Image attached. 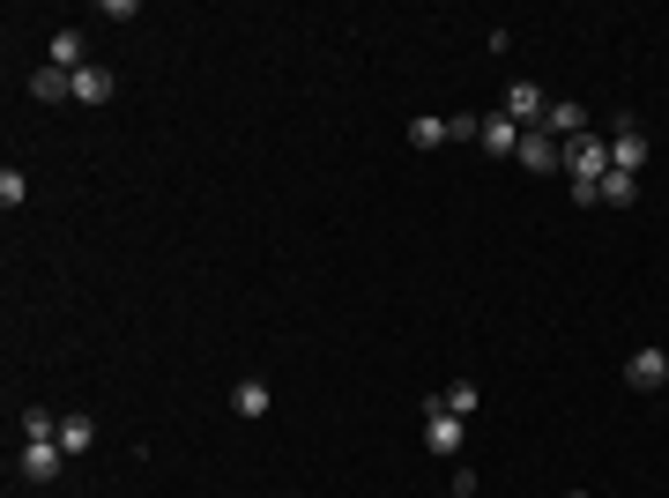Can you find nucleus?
Returning <instances> with one entry per match:
<instances>
[{"instance_id": "1", "label": "nucleus", "mask_w": 669, "mask_h": 498, "mask_svg": "<svg viewBox=\"0 0 669 498\" xmlns=\"http://www.w3.org/2000/svg\"><path fill=\"white\" fill-rule=\"evenodd\" d=\"M565 171H573V186H603V171H610V134H573V142H565Z\"/></svg>"}, {"instance_id": "2", "label": "nucleus", "mask_w": 669, "mask_h": 498, "mask_svg": "<svg viewBox=\"0 0 669 498\" xmlns=\"http://www.w3.org/2000/svg\"><path fill=\"white\" fill-rule=\"evenodd\" d=\"M424 447H431L439 461H454L461 447H469V424H461L454 410H431V402H424Z\"/></svg>"}, {"instance_id": "3", "label": "nucleus", "mask_w": 669, "mask_h": 498, "mask_svg": "<svg viewBox=\"0 0 669 498\" xmlns=\"http://www.w3.org/2000/svg\"><path fill=\"white\" fill-rule=\"evenodd\" d=\"M15 469H23V484H52V476L68 469V447H60V439H23Z\"/></svg>"}, {"instance_id": "4", "label": "nucleus", "mask_w": 669, "mask_h": 498, "mask_svg": "<svg viewBox=\"0 0 669 498\" xmlns=\"http://www.w3.org/2000/svg\"><path fill=\"white\" fill-rule=\"evenodd\" d=\"M499 112L521 126V134H528V126H544V112H550L544 83H506V105H499Z\"/></svg>"}, {"instance_id": "5", "label": "nucleus", "mask_w": 669, "mask_h": 498, "mask_svg": "<svg viewBox=\"0 0 669 498\" xmlns=\"http://www.w3.org/2000/svg\"><path fill=\"white\" fill-rule=\"evenodd\" d=\"M45 68L83 75V68H89V38H83V31H52V45H45Z\"/></svg>"}, {"instance_id": "6", "label": "nucleus", "mask_w": 669, "mask_h": 498, "mask_svg": "<svg viewBox=\"0 0 669 498\" xmlns=\"http://www.w3.org/2000/svg\"><path fill=\"white\" fill-rule=\"evenodd\" d=\"M521 165L528 171H558L565 165V142H558L550 126H528V134H521Z\"/></svg>"}, {"instance_id": "7", "label": "nucleus", "mask_w": 669, "mask_h": 498, "mask_svg": "<svg viewBox=\"0 0 669 498\" xmlns=\"http://www.w3.org/2000/svg\"><path fill=\"white\" fill-rule=\"evenodd\" d=\"M610 171H632V179L647 171V134H640L632 120H618V142H610Z\"/></svg>"}, {"instance_id": "8", "label": "nucleus", "mask_w": 669, "mask_h": 498, "mask_svg": "<svg viewBox=\"0 0 669 498\" xmlns=\"http://www.w3.org/2000/svg\"><path fill=\"white\" fill-rule=\"evenodd\" d=\"M625 379H632V387H669V350H655V342H647V350H632Z\"/></svg>"}, {"instance_id": "9", "label": "nucleus", "mask_w": 669, "mask_h": 498, "mask_svg": "<svg viewBox=\"0 0 669 498\" xmlns=\"http://www.w3.org/2000/svg\"><path fill=\"white\" fill-rule=\"evenodd\" d=\"M544 126L558 134V142H573V134H587V105H581V97H550Z\"/></svg>"}, {"instance_id": "10", "label": "nucleus", "mask_w": 669, "mask_h": 498, "mask_svg": "<svg viewBox=\"0 0 669 498\" xmlns=\"http://www.w3.org/2000/svg\"><path fill=\"white\" fill-rule=\"evenodd\" d=\"M112 89H120V75H112V68H97V60H89L83 75H75V105H112Z\"/></svg>"}, {"instance_id": "11", "label": "nucleus", "mask_w": 669, "mask_h": 498, "mask_svg": "<svg viewBox=\"0 0 669 498\" xmlns=\"http://www.w3.org/2000/svg\"><path fill=\"white\" fill-rule=\"evenodd\" d=\"M60 447H68V461H83L89 447H97V416H83V410L60 416Z\"/></svg>"}, {"instance_id": "12", "label": "nucleus", "mask_w": 669, "mask_h": 498, "mask_svg": "<svg viewBox=\"0 0 669 498\" xmlns=\"http://www.w3.org/2000/svg\"><path fill=\"white\" fill-rule=\"evenodd\" d=\"M476 142H484L491 157H521V126L506 120V112H491V120H484V134H476Z\"/></svg>"}, {"instance_id": "13", "label": "nucleus", "mask_w": 669, "mask_h": 498, "mask_svg": "<svg viewBox=\"0 0 669 498\" xmlns=\"http://www.w3.org/2000/svg\"><path fill=\"white\" fill-rule=\"evenodd\" d=\"M231 410H239V416H268V410H276L268 379H239V387H231Z\"/></svg>"}, {"instance_id": "14", "label": "nucleus", "mask_w": 669, "mask_h": 498, "mask_svg": "<svg viewBox=\"0 0 669 498\" xmlns=\"http://www.w3.org/2000/svg\"><path fill=\"white\" fill-rule=\"evenodd\" d=\"M31 97H38V105H68V97H75V75H60V68H38V75H31Z\"/></svg>"}, {"instance_id": "15", "label": "nucleus", "mask_w": 669, "mask_h": 498, "mask_svg": "<svg viewBox=\"0 0 669 498\" xmlns=\"http://www.w3.org/2000/svg\"><path fill=\"white\" fill-rule=\"evenodd\" d=\"M424 402H431V410H454V416H476V402H484V394H476L469 379H454V387H439V394H424Z\"/></svg>"}, {"instance_id": "16", "label": "nucleus", "mask_w": 669, "mask_h": 498, "mask_svg": "<svg viewBox=\"0 0 669 498\" xmlns=\"http://www.w3.org/2000/svg\"><path fill=\"white\" fill-rule=\"evenodd\" d=\"M603 202L632 208V202H640V179H632V171H603Z\"/></svg>"}, {"instance_id": "17", "label": "nucleus", "mask_w": 669, "mask_h": 498, "mask_svg": "<svg viewBox=\"0 0 669 498\" xmlns=\"http://www.w3.org/2000/svg\"><path fill=\"white\" fill-rule=\"evenodd\" d=\"M439 142H447V120H439V112H417V120H410V149H439Z\"/></svg>"}, {"instance_id": "18", "label": "nucleus", "mask_w": 669, "mask_h": 498, "mask_svg": "<svg viewBox=\"0 0 669 498\" xmlns=\"http://www.w3.org/2000/svg\"><path fill=\"white\" fill-rule=\"evenodd\" d=\"M23 202H31V179L15 165H0V208H23Z\"/></svg>"}, {"instance_id": "19", "label": "nucleus", "mask_w": 669, "mask_h": 498, "mask_svg": "<svg viewBox=\"0 0 669 498\" xmlns=\"http://www.w3.org/2000/svg\"><path fill=\"white\" fill-rule=\"evenodd\" d=\"M23 439H60V416L52 410H23Z\"/></svg>"}, {"instance_id": "20", "label": "nucleus", "mask_w": 669, "mask_h": 498, "mask_svg": "<svg viewBox=\"0 0 669 498\" xmlns=\"http://www.w3.org/2000/svg\"><path fill=\"white\" fill-rule=\"evenodd\" d=\"M447 498H476V476L461 469V476H454V491H447Z\"/></svg>"}, {"instance_id": "21", "label": "nucleus", "mask_w": 669, "mask_h": 498, "mask_svg": "<svg viewBox=\"0 0 669 498\" xmlns=\"http://www.w3.org/2000/svg\"><path fill=\"white\" fill-rule=\"evenodd\" d=\"M565 498H587V491H565Z\"/></svg>"}]
</instances>
